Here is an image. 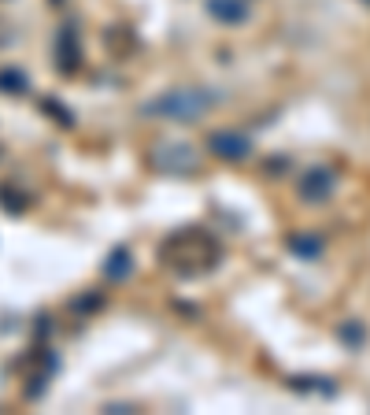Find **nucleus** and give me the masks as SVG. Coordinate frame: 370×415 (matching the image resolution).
Wrapping results in <instances>:
<instances>
[{
  "label": "nucleus",
  "instance_id": "nucleus-1",
  "mask_svg": "<svg viewBox=\"0 0 370 415\" xmlns=\"http://www.w3.org/2000/svg\"><path fill=\"white\" fill-rule=\"evenodd\" d=\"M215 104V93L207 89H171V93L156 97V101L141 104V115L152 119H182V123H193Z\"/></svg>",
  "mask_w": 370,
  "mask_h": 415
},
{
  "label": "nucleus",
  "instance_id": "nucleus-2",
  "mask_svg": "<svg viewBox=\"0 0 370 415\" xmlns=\"http://www.w3.org/2000/svg\"><path fill=\"white\" fill-rule=\"evenodd\" d=\"M148 163L163 174H193L196 171V152L185 141H163L148 152Z\"/></svg>",
  "mask_w": 370,
  "mask_h": 415
},
{
  "label": "nucleus",
  "instance_id": "nucleus-3",
  "mask_svg": "<svg viewBox=\"0 0 370 415\" xmlns=\"http://www.w3.org/2000/svg\"><path fill=\"white\" fill-rule=\"evenodd\" d=\"M207 148H212L218 160H226V163L248 160V152H252L248 137H245V134H237V130H215L212 137H207Z\"/></svg>",
  "mask_w": 370,
  "mask_h": 415
},
{
  "label": "nucleus",
  "instance_id": "nucleus-4",
  "mask_svg": "<svg viewBox=\"0 0 370 415\" xmlns=\"http://www.w3.org/2000/svg\"><path fill=\"white\" fill-rule=\"evenodd\" d=\"M56 67L63 74H71L78 67V30H74V23H67L56 37Z\"/></svg>",
  "mask_w": 370,
  "mask_h": 415
},
{
  "label": "nucleus",
  "instance_id": "nucleus-5",
  "mask_svg": "<svg viewBox=\"0 0 370 415\" xmlns=\"http://www.w3.org/2000/svg\"><path fill=\"white\" fill-rule=\"evenodd\" d=\"M207 15L226 26H237V23H248V4L245 0H207Z\"/></svg>",
  "mask_w": 370,
  "mask_h": 415
},
{
  "label": "nucleus",
  "instance_id": "nucleus-6",
  "mask_svg": "<svg viewBox=\"0 0 370 415\" xmlns=\"http://www.w3.org/2000/svg\"><path fill=\"white\" fill-rule=\"evenodd\" d=\"M326 193H329V171H322V167H315V171H307L300 178V196L304 201H318Z\"/></svg>",
  "mask_w": 370,
  "mask_h": 415
},
{
  "label": "nucleus",
  "instance_id": "nucleus-7",
  "mask_svg": "<svg viewBox=\"0 0 370 415\" xmlns=\"http://www.w3.org/2000/svg\"><path fill=\"white\" fill-rule=\"evenodd\" d=\"M30 82L19 67H0V93H23Z\"/></svg>",
  "mask_w": 370,
  "mask_h": 415
},
{
  "label": "nucleus",
  "instance_id": "nucleus-8",
  "mask_svg": "<svg viewBox=\"0 0 370 415\" xmlns=\"http://www.w3.org/2000/svg\"><path fill=\"white\" fill-rule=\"evenodd\" d=\"M104 274H107V279H126V274H130V252L126 249H115L112 256H107Z\"/></svg>",
  "mask_w": 370,
  "mask_h": 415
},
{
  "label": "nucleus",
  "instance_id": "nucleus-9",
  "mask_svg": "<svg viewBox=\"0 0 370 415\" xmlns=\"http://www.w3.org/2000/svg\"><path fill=\"white\" fill-rule=\"evenodd\" d=\"M41 108H45V112H52V119H56V123H63V126H71V123H74V119H71V112H67V108L59 104V101H52V97H45V101H41Z\"/></svg>",
  "mask_w": 370,
  "mask_h": 415
},
{
  "label": "nucleus",
  "instance_id": "nucleus-10",
  "mask_svg": "<svg viewBox=\"0 0 370 415\" xmlns=\"http://www.w3.org/2000/svg\"><path fill=\"white\" fill-rule=\"evenodd\" d=\"M0 201H8V212H23L26 208V201H19L12 190H0Z\"/></svg>",
  "mask_w": 370,
  "mask_h": 415
},
{
  "label": "nucleus",
  "instance_id": "nucleus-11",
  "mask_svg": "<svg viewBox=\"0 0 370 415\" xmlns=\"http://www.w3.org/2000/svg\"><path fill=\"white\" fill-rule=\"evenodd\" d=\"M293 252H304V256H315V241H304V237H293Z\"/></svg>",
  "mask_w": 370,
  "mask_h": 415
}]
</instances>
